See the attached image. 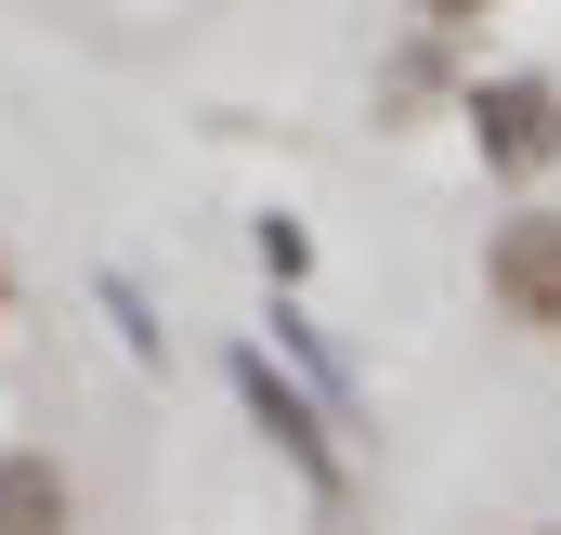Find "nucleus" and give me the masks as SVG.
Instances as JSON below:
<instances>
[{
  "mask_svg": "<svg viewBox=\"0 0 561 535\" xmlns=\"http://www.w3.org/2000/svg\"><path fill=\"white\" fill-rule=\"evenodd\" d=\"M470 144H483V170L536 183L561 157V92L549 79H470Z\"/></svg>",
  "mask_w": 561,
  "mask_h": 535,
  "instance_id": "3",
  "label": "nucleus"
},
{
  "mask_svg": "<svg viewBox=\"0 0 561 535\" xmlns=\"http://www.w3.org/2000/svg\"><path fill=\"white\" fill-rule=\"evenodd\" d=\"M300 262H313V236H300V223H262V274H275V287H287V274H300Z\"/></svg>",
  "mask_w": 561,
  "mask_h": 535,
  "instance_id": "5",
  "label": "nucleus"
},
{
  "mask_svg": "<svg viewBox=\"0 0 561 535\" xmlns=\"http://www.w3.org/2000/svg\"><path fill=\"white\" fill-rule=\"evenodd\" d=\"M222 379H236V405H249V431H262L287 470H300V497H313V510H340V497H353L340 405H327V392H300V379H275V353H262V340H236V353H222Z\"/></svg>",
  "mask_w": 561,
  "mask_h": 535,
  "instance_id": "1",
  "label": "nucleus"
},
{
  "mask_svg": "<svg viewBox=\"0 0 561 535\" xmlns=\"http://www.w3.org/2000/svg\"><path fill=\"white\" fill-rule=\"evenodd\" d=\"M0 327H13V274H0Z\"/></svg>",
  "mask_w": 561,
  "mask_h": 535,
  "instance_id": "7",
  "label": "nucleus"
},
{
  "mask_svg": "<svg viewBox=\"0 0 561 535\" xmlns=\"http://www.w3.org/2000/svg\"><path fill=\"white\" fill-rule=\"evenodd\" d=\"M419 26H470V13H496V0H405Z\"/></svg>",
  "mask_w": 561,
  "mask_h": 535,
  "instance_id": "6",
  "label": "nucleus"
},
{
  "mask_svg": "<svg viewBox=\"0 0 561 535\" xmlns=\"http://www.w3.org/2000/svg\"><path fill=\"white\" fill-rule=\"evenodd\" d=\"M483 300H496L510 327L561 340V209H510V223L483 236Z\"/></svg>",
  "mask_w": 561,
  "mask_h": 535,
  "instance_id": "2",
  "label": "nucleus"
},
{
  "mask_svg": "<svg viewBox=\"0 0 561 535\" xmlns=\"http://www.w3.org/2000/svg\"><path fill=\"white\" fill-rule=\"evenodd\" d=\"M0 535H79V470L53 444H0Z\"/></svg>",
  "mask_w": 561,
  "mask_h": 535,
  "instance_id": "4",
  "label": "nucleus"
}]
</instances>
